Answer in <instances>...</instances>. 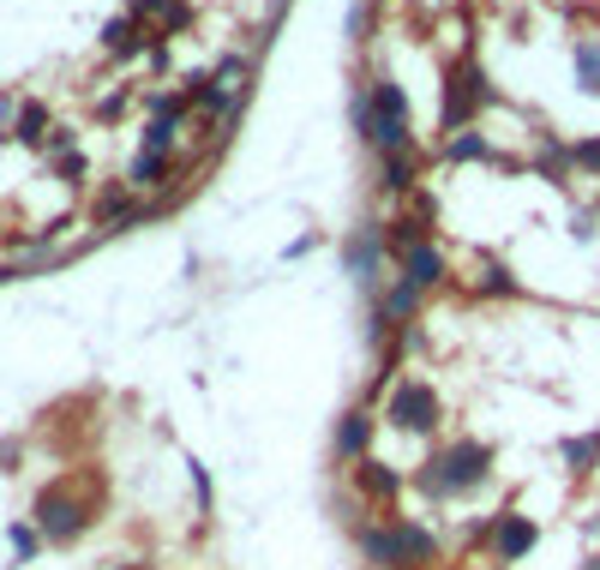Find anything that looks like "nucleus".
Listing matches in <instances>:
<instances>
[{
	"label": "nucleus",
	"instance_id": "obj_17",
	"mask_svg": "<svg viewBox=\"0 0 600 570\" xmlns=\"http://www.w3.org/2000/svg\"><path fill=\"white\" fill-rule=\"evenodd\" d=\"M420 300H427V295H415V288H408L403 276H397V283H385V295H378V307H373V312H378L385 324H397V331H403V324H415Z\"/></svg>",
	"mask_w": 600,
	"mask_h": 570
},
{
	"label": "nucleus",
	"instance_id": "obj_7",
	"mask_svg": "<svg viewBox=\"0 0 600 570\" xmlns=\"http://www.w3.org/2000/svg\"><path fill=\"white\" fill-rule=\"evenodd\" d=\"M534 547H541V516L517 511V504L493 511V523H487V559H493V570H517Z\"/></svg>",
	"mask_w": 600,
	"mask_h": 570
},
{
	"label": "nucleus",
	"instance_id": "obj_8",
	"mask_svg": "<svg viewBox=\"0 0 600 570\" xmlns=\"http://www.w3.org/2000/svg\"><path fill=\"white\" fill-rule=\"evenodd\" d=\"M349 480H354V492L366 499V511H373V516H397V504L408 492V475H403V468H390V463H378V456L354 463Z\"/></svg>",
	"mask_w": 600,
	"mask_h": 570
},
{
	"label": "nucleus",
	"instance_id": "obj_9",
	"mask_svg": "<svg viewBox=\"0 0 600 570\" xmlns=\"http://www.w3.org/2000/svg\"><path fill=\"white\" fill-rule=\"evenodd\" d=\"M390 247H385V223H361L349 228V240H342V271L354 276L361 288H378V271H385Z\"/></svg>",
	"mask_w": 600,
	"mask_h": 570
},
{
	"label": "nucleus",
	"instance_id": "obj_6",
	"mask_svg": "<svg viewBox=\"0 0 600 570\" xmlns=\"http://www.w3.org/2000/svg\"><path fill=\"white\" fill-rule=\"evenodd\" d=\"M91 523H97V504L79 499V492H67V487H48L43 499H36V535H43L48 547H72Z\"/></svg>",
	"mask_w": 600,
	"mask_h": 570
},
{
	"label": "nucleus",
	"instance_id": "obj_24",
	"mask_svg": "<svg viewBox=\"0 0 600 570\" xmlns=\"http://www.w3.org/2000/svg\"><path fill=\"white\" fill-rule=\"evenodd\" d=\"M7 540H12V552H19V559H36V552H43V535H36V523H12Z\"/></svg>",
	"mask_w": 600,
	"mask_h": 570
},
{
	"label": "nucleus",
	"instance_id": "obj_13",
	"mask_svg": "<svg viewBox=\"0 0 600 570\" xmlns=\"http://www.w3.org/2000/svg\"><path fill=\"white\" fill-rule=\"evenodd\" d=\"M439 157L451 162V169H468V162H493V169H510L499 150H493V138H487V133H475V126H468V133H451V138H444Z\"/></svg>",
	"mask_w": 600,
	"mask_h": 570
},
{
	"label": "nucleus",
	"instance_id": "obj_15",
	"mask_svg": "<svg viewBox=\"0 0 600 570\" xmlns=\"http://www.w3.org/2000/svg\"><path fill=\"white\" fill-rule=\"evenodd\" d=\"M534 174H541L546 186H570L577 181V169H570V145L558 133H541V150H534Z\"/></svg>",
	"mask_w": 600,
	"mask_h": 570
},
{
	"label": "nucleus",
	"instance_id": "obj_2",
	"mask_svg": "<svg viewBox=\"0 0 600 570\" xmlns=\"http://www.w3.org/2000/svg\"><path fill=\"white\" fill-rule=\"evenodd\" d=\"M354 547L373 570H432L444 559V535L427 516H366L354 523Z\"/></svg>",
	"mask_w": 600,
	"mask_h": 570
},
{
	"label": "nucleus",
	"instance_id": "obj_11",
	"mask_svg": "<svg viewBox=\"0 0 600 570\" xmlns=\"http://www.w3.org/2000/svg\"><path fill=\"white\" fill-rule=\"evenodd\" d=\"M397 276L415 288V295H432V288L451 283V252H444L439 240H427V247H415V252H403V259H397Z\"/></svg>",
	"mask_w": 600,
	"mask_h": 570
},
{
	"label": "nucleus",
	"instance_id": "obj_1",
	"mask_svg": "<svg viewBox=\"0 0 600 570\" xmlns=\"http://www.w3.org/2000/svg\"><path fill=\"white\" fill-rule=\"evenodd\" d=\"M493 475H499V445H487V438H475V433H456L415 468V487L427 504H463V499H475Z\"/></svg>",
	"mask_w": 600,
	"mask_h": 570
},
{
	"label": "nucleus",
	"instance_id": "obj_3",
	"mask_svg": "<svg viewBox=\"0 0 600 570\" xmlns=\"http://www.w3.org/2000/svg\"><path fill=\"white\" fill-rule=\"evenodd\" d=\"M493 103H499V91H493L487 67H480L475 55H456L444 60V79H439V133H468V126L480 121Z\"/></svg>",
	"mask_w": 600,
	"mask_h": 570
},
{
	"label": "nucleus",
	"instance_id": "obj_12",
	"mask_svg": "<svg viewBox=\"0 0 600 570\" xmlns=\"http://www.w3.org/2000/svg\"><path fill=\"white\" fill-rule=\"evenodd\" d=\"M378 193L385 198H415L420 193V157L415 150H397V157H378Z\"/></svg>",
	"mask_w": 600,
	"mask_h": 570
},
{
	"label": "nucleus",
	"instance_id": "obj_22",
	"mask_svg": "<svg viewBox=\"0 0 600 570\" xmlns=\"http://www.w3.org/2000/svg\"><path fill=\"white\" fill-rule=\"evenodd\" d=\"M43 126H48V109L43 103H24L19 109V138H24V145H43Z\"/></svg>",
	"mask_w": 600,
	"mask_h": 570
},
{
	"label": "nucleus",
	"instance_id": "obj_23",
	"mask_svg": "<svg viewBox=\"0 0 600 570\" xmlns=\"http://www.w3.org/2000/svg\"><path fill=\"white\" fill-rule=\"evenodd\" d=\"M595 235H600V210L595 205H577V210H570V240H577V247H589Z\"/></svg>",
	"mask_w": 600,
	"mask_h": 570
},
{
	"label": "nucleus",
	"instance_id": "obj_5",
	"mask_svg": "<svg viewBox=\"0 0 600 570\" xmlns=\"http://www.w3.org/2000/svg\"><path fill=\"white\" fill-rule=\"evenodd\" d=\"M366 145L378 157H397V150H415V121H408V91L397 79H373V133Z\"/></svg>",
	"mask_w": 600,
	"mask_h": 570
},
{
	"label": "nucleus",
	"instance_id": "obj_4",
	"mask_svg": "<svg viewBox=\"0 0 600 570\" xmlns=\"http://www.w3.org/2000/svg\"><path fill=\"white\" fill-rule=\"evenodd\" d=\"M378 426H390V433H403V438H432L444 426L439 385H427V378H397L385 409H378Z\"/></svg>",
	"mask_w": 600,
	"mask_h": 570
},
{
	"label": "nucleus",
	"instance_id": "obj_20",
	"mask_svg": "<svg viewBox=\"0 0 600 570\" xmlns=\"http://www.w3.org/2000/svg\"><path fill=\"white\" fill-rule=\"evenodd\" d=\"M570 169L589 174V181H600V133H589V138H577V145H570Z\"/></svg>",
	"mask_w": 600,
	"mask_h": 570
},
{
	"label": "nucleus",
	"instance_id": "obj_21",
	"mask_svg": "<svg viewBox=\"0 0 600 570\" xmlns=\"http://www.w3.org/2000/svg\"><path fill=\"white\" fill-rule=\"evenodd\" d=\"M174 138H181V121H162V114H150V126H145V150L169 157V150H174Z\"/></svg>",
	"mask_w": 600,
	"mask_h": 570
},
{
	"label": "nucleus",
	"instance_id": "obj_26",
	"mask_svg": "<svg viewBox=\"0 0 600 570\" xmlns=\"http://www.w3.org/2000/svg\"><path fill=\"white\" fill-rule=\"evenodd\" d=\"M193 487H199V504H204V516H211V499H216V492H211V475H204V463H193Z\"/></svg>",
	"mask_w": 600,
	"mask_h": 570
},
{
	"label": "nucleus",
	"instance_id": "obj_16",
	"mask_svg": "<svg viewBox=\"0 0 600 570\" xmlns=\"http://www.w3.org/2000/svg\"><path fill=\"white\" fill-rule=\"evenodd\" d=\"M475 295H487V300H522V283H517V271H510L505 259H480Z\"/></svg>",
	"mask_w": 600,
	"mask_h": 570
},
{
	"label": "nucleus",
	"instance_id": "obj_19",
	"mask_svg": "<svg viewBox=\"0 0 600 570\" xmlns=\"http://www.w3.org/2000/svg\"><path fill=\"white\" fill-rule=\"evenodd\" d=\"M126 181H133L138 193H145V186H162V181H169V157H157V150H138Z\"/></svg>",
	"mask_w": 600,
	"mask_h": 570
},
{
	"label": "nucleus",
	"instance_id": "obj_14",
	"mask_svg": "<svg viewBox=\"0 0 600 570\" xmlns=\"http://www.w3.org/2000/svg\"><path fill=\"white\" fill-rule=\"evenodd\" d=\"M558 463H565V475H570V480H589L595 468H600V426L558 438Z\"/></svg>",
	"mask_w": 600,
	"mask_h": 570
},
{
	"label": "nucleus",
	"instance_id": "obj_18",
	"mask_svg": "<svg viewBox=\"0 0 600 570\" xmlns=\"http://www.w3.org/2000/svg\"><path fill=\"white\" fill-rule=\"evenodd\" d=\"M570 60H577V84L589 96H600V36H582V43L570 48Z\"/></svg>",
	"mask_w": 600,
	"mask_h": 570
},
{
	"label": "nucleus",
	"instance_id": "obj_28",
	"mask_svg": "<svg viewBox=\"0 0 600 570\" xmlns=\"http://www.w3.org/2000/svg\"><path fill=\"white\" fill-rule=\"evenodd\" d=\"M595 210H600V198H595Z\"/></svg>",
	"mask_w": 600,
	"mask_h": 570
},
{
	"label": "nucleus",
	"instance_id": "obj_10",
	"mask_svg": "<svg viewBox=\"0 0 600 570\" xmlns=\"http://www.w3.org/2000/svg\"><path fill=\"white\" fill-rule=\"evenodd\" d=\"M373 438H378V414L349 409V414H337V426H330V456H337L342 468H354V463L373 456Z\"/></svg>",
	"mask_w": 600,
	"mask_h": 570
},
{
	"label": "nucleus",
	"instance_id": "obj_25",
	"mask_svg": "<svg viewBox=\"0 0 600 570\" xmlns=\"http://www.w3.org/2000/svg\"><path fill=\"white\" fill-rule=\"evenodd\" d=\"M349 114H354V133H373V91L366 84H354V96H349Z\"/></svg>",
	"mask_w": 600,
	"mask_h": 570
},
{
	"label": "nucleus",
	"instance_id": "obj_27",
	"mask_svg": "<svg viewBox=\"0 0 600 570\" xmlns=\"http://www.w3.org/2000/svg\"><path fill=\"white\" fill-rule=\"evenodd\" d=\"M577 570H600V547H595V552H582V565H577Z\"/></svg>",
	"mask_w": 600,
	"mask_h": 570
}]
</instances>
